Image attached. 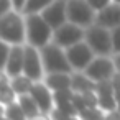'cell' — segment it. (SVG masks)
<instances>
[{
  "label": "cell",
  "mask_w": 120,
  "mask_h": 120,
  "mask_svg": "<svg viewBox=\"0 0 120 120\" xmlns=\"http://www.w3.org/2000/svg\"><path fill=\"white\" fill-rule=\"evenodd\" d=\"M0 38L10 45H22L26 38V22L20 12L12 10L0 17Z\"/></svg>",
  "instance_id": "1"
},
{
  "label": "cell",
  "mask_w": 120,
  "mask_h": 120,
  "mask_svg": "<svg viewBox=\"0 0 120 120\" xmlns=\"http://www.w3.org/2000/svg\"><path fill=\"white\" fill-rule=\"evenodd\" d=\"M26 22V40L28 45H33L36 48H43L49 43L53 38L54 28L43 18L41 13H30L25 18Z\"/></svg>",
  "instance_id": "2"
},
{
  "label": "cell",
  "mask_w": 120,
  "mask_h": 120,
  "mask_svg": "<svg viewBox=\"0 0 120 120\" xmlns=\"http://www.w3.org/2000/svg\"><path fill=\"white\" fill-rule=\"evenodd\" d=\"M41 53V59H43V66L45 71L49 72H71L72 66L66 56V51H63V48L56 43H48L43 48H40Z\"/></svg>",
  "instance_id": "3"
},
{
  "label": "cell",
  "mask_w": 120,
  "mask_h": 120,
  "mask_svg": "<svg viewBox=\"0 0 120 120\" xmlns=\"http://www.w3.org/2000/svg\"><path fill=\"white\" fill-rule=\"evenodd\" d=\"M86 41L89 43V46L94 49L95 54L105 56L109 53L113 51V43H112V33L109 31V28L95 23L90 25L86 30Z\"/></svg>",
  "instance_id": "4"
},
{
  "label": "cell",
  "mask_w": 120,
  "mask_h": 120,
  "mask_svg": "<svg viewBox=\"0 0 120 120\" xmlns=\"http://www.w3.org/2000/svg\"><path fill=\"white\" fill-rule=\"evenodd\" d=\"M95 17V10L87 0H68V22L81 26H90Z\"/></svg>",
  "instance_id": "5"
},
{
  "label": "cell",
  "mask_w": 120,
  "mask_h": 120,
  "mask_svg": "<svg viewBox=\"0 0 120 120\" xmlns=\"http://www.w3.org/2000/svg\"><path fill=\"white\" fill-rule=\"evenodd\" d=\"M86 38V31L82 30L81 25H76L72 22H66L64 25H61L59 28L54 30L53 33V40L56 45H59L61 48H69L79 41H82Z\"/></svg>",
  "instance_id": "6"
},
{
  "label": "cell",
  "mask_w": 120,
  "mask_h": 120,
  "mask_svg": "<svg viewBox=\"0 0 120 120\" xmlns=\"http://www.w3.org/2000/svg\"><path fill=\"white\" fill-rule=\"evenodd\" d=\"M66 56L72 66V69H86L94 59V49L87 41H79L69 48H66Z\"/></svg>",
  "instance_id": "7"
},
{
  "label": "cell",
  "mask_w": 120,
  "mask_h": 120,
  "mask_svg": "<svg viewBox=\"0 0 120 120\" xmlns=\"http://www.w3.org/2000/svg\"><path fill=\"white\" fill-rule=\"evenodd\" d=\"M43 59L41 53L36 49V46L28 45L25 46V64H23V74L31 77L33 81H40L43 76Z\"/></svg>",
  "instance_id": "8"
},
{
  "label": "cell",
  "mask_w": 120,
  "mask_h": 120,
  "mask_svg": "<svg viewBox=\"0 0 120 120\" xmlns=\"http://www.w3.org/2000/svg\"><path fill=\"white\" fill-rule=\"evenodd\" d=\"M115 63L107 59V58H97V59H92V63L86 68V74L99 82V81H107V79H112L115 76Z\"/></svg>",
  "instance_id": "9"
},
{
  "label": "cell",
  "mask_w": 120,
  "mask_h": 120,
  "mask_svg": "<svg viewBox=\"0 0 120 120\" xmlns=\"http://www.w3.org/2000/svg\"><path fill=\"white\" fill-rule=\"evenodd\" d=\"M43 18L56 30L68 22V0H54L41 12Z\"/></svg>",
  "instance_id": "10"
},
{
  "label": "cell",
  "mask_w": 120,
  "mask_h": 120,
  "mask_svg": "<svg viewBox=\"0 0 120 120\" xmlns=\"http://www.w3.org/2000/svg\"><path fill=\"white\" fill-rule=\"evenodd\" d=\"M95 92L99 95V107L105 112H112L117 109V97H115V87L112 79L99 81Z\"/></svg>",
  "instance_id": "11"
},
{
  "label": "cell",
  "mask_w": 120,
  "mask_h": 120,
  "mask_svg": "<svg viewBox=\"0 0 120 120\" xmlns=\"http://www.w3.org/2000/svg\"><path fill=\"white\" fill-rule=\"evenodd\" d=\"M30 94H31V97L35 99V102L38 104V107H40V110H41L43 113H49V112L53 110L54 97H53V94H51V89H49L46 84L35 82Z\"/></svg>",
  "instance_id": "12"
},
{
  "label": "cell",
  "mask_w": 120,
  "mask_h": 120,
  "mask_svg": "<svg viewBox=\"0 0 120 120\" xmlns=\"http://www.w3.org/2000/svg\"><path fill=\"white\" fill-rule=\"evenodd\" d=\"M95 22L109 30H113L117 26H120V4L112 2L110 5H107L105 8L97 12Z\"/></svg>",
  "instance_id": "13"
},
{
  "label": "cell",
  "mask_w": 120,
  "mask_h": 120,
  "mask_svg": "<svg viewBox=\"0 0 120 120\" xmlns=\"http://www.w3.org/2000/svg\"><path fill=\"white\" fill-rule=\"evenodd\" d=\"M23 64H25V48L20 45H12L8 61L2 71H5L10 77H15L18 74H23Z\"/></svg>",
  "instance_id": "14"
},
{
  "label": "cell",
  "mask_w": 120,
  "mask_h": 120,
  "mask_svg": "<svg viewBox=\"0 0 120 120\" xmlns=\"http://www.w3.org/2000/svg\"><path fill=\"white\" fill-rule=\"evenodd\" d=\"M45 84L53 90H63V89H71L72 86V76H69V72H49Z\"/></svg>",
  "instance_id": "15"
},
{
  "label": "cell",
  "mask_w": 120,
  "mask_h": 120,
  "mask_svg": "<svg viewBox=\"0 0 120 120\" xmlns=\"http://www.w3.org/2000/svg\"><path fill=\"white\" fill-rule=\"evenodd\" d=\"M95 87H97V82L92 81L87 74L86 76H81V74H74L72 76V86H71V89L74 92L84 94L87 90H95Z\"/></svg>",
  "instance_id": "16"
},
{
  "label": "cell",
  "mask_w": 120,
  "mask_h": 120,
  "mask_svg": "<svg viewBox=\"0 0 120 120\" xmlns=\"http://www.w3.org/2000/svg\"><path fill=\"white\" fill-rule=\"evenodd\" d=\"M33 84H35V81H33L31 77H28L26 74H18V76L12 77V81H10V86L13 87V90H15L18 95H22V94H30L31 89H33Z\"/></svg>",
  "instance_id": "17"
},
{
  "label": "cell",
  "mask_w": 120,
  "mask_h": 120,
  "mask_svg": "<svg viewBox=\"0 0 120 120\" xmlns=\"http://www.w3.org/2000/svg\"><path fill=\"white\" fill-rule=\"evenodd\" d=\"M18 102H20V105H22V109H23V112L26 113L28 118L41 113V110H40L38 104L35 102V99L31 97V94H22V95H18Z\"/></svg>",
  "instance_id": "18"
},
{
  "label": "cell",
  "mask_w": 120,
  "mask_h": 120,
  "mask_svg": "<svg viewBox=\"0 0 120 120\" xmlns=\"http://www.w3.org/2000/svg\"><path fill=\"white\" fill-rule=\"evenodd\" d=\"M4 115L8 117V118H12V120H28V117L23 112V109H22V105H20L18 100L12 102L8 105H4Z\"/></svg>",
  "instance_id": "19"
},
{
  "label": "cell",
  "mask_w": 120,
  "mask_h": 120,
  "mask_svg": "<svg viewBox=\"0 0 120 120\" xmlns=\"http://www.w3.org/2000/svg\"><path fill=\"white\" fill-rule=\"evenodd\" d=\"M54 0H26V5L23 8V13L25 15H30V13H41L48 5H51Z\"/></svg>",
  "instance_id": "20"
},
{
  "label": "cell",
  "mask_w": 120,
  "mask_h": 120,
  "mask_svg": "<svg viewBox=\"0 0 120 120\" xmlns=\"http://www.w3.org/2000/svg\"><path fill=\"white\" fill-rule=\"evenodd\" d=\"M81 120H107V117L104 115L100 107H94V109H84L79 113Z\"/></svg>",
  "instance_id": "21"
},
{
  "label": "cell",
  "mask_w": 120,
  "mask_h": 120,
  "mask_svg": "<svg viewBox=\"0 0 120 120\" xmlns=\"http://www.w3.org/2000/svg\"><path fill=\"white\" fill-rule=\"evenodd\" d=\"M17 95H18V94L13 90V87H12L10 84L0 87V102H2V105H8V104L15 102Z\"/></svg>",
  "instance_id": "22"
},
{
  "label": "cell",
  "mask_w": 120,
  "mask_h": 120,
  "mask_svg": "<svg viewBox=\"0 0 120 120\" xmlns=\"http://www.w3.org/2000/svg\"><path fill=\"white\" fill-rule=\"evenodd\" d=\"M72 95H74V90H72V89H63V90L53 92V97H54V104H56V105L71 102V100H72Z\"/></svg>",
  "instance_id": "23"
},
{
  "label": "cell",
  "mask_w": 120,
  "mask_h": 120,
  "mask_svg": "<svg viewBox=\"0 0 120 120\" xmlns=\"http://www.w3.org/2000/svg\"><path fill=\"white\" fill-rule=\"evenodd\" d=\"M82 99H84V104L87 109H94V107H99V95L95 90H87L84 94H81Z\"/></svg>",
  "instance_id": "24"
},
{
  "label": "cell",
  "mask_w": 120,
  "mask_h": 120,
  "mask_svg": "<svg viewBox=\"0 0 120 120\" xmlns=\"http://www.w3.org/2000/svg\"><path fill=\"white\" fill-rule=\"evenodd\" d=\"M49 113H51V118H53V120H81L79 117H71V115L63 113L59 109H53Z\"/></svg>",
  "instance_id": "25"
},
{
  "label": "cell",
  "mask_w": 120,
  "mask_h": 120,
  "mask_svg": "<svg viewBox=\"0 0 120 120\" xmlns=\"http://www.w3.org/2000/svg\"><path fill=\"white\" fill-rule=\"evenodd\" d=\"M87 2H89V5H90L95 12H99V10L105 8L107 5H110L113 0H87Z\"/></svg>",
  "instance_id": "26"
},
{
  "label": "cell",
  "mask_w": 120,
  "mask_h": 120,
  "mask_svg": "<svg viewBox=\"0 0 120 120\" xmlns=\"http://www.w3.org/2000/svg\"><path fill=\"white\" fill-rule=\"evenodd\" d=\"M112 43H113V51L118 54L120 53V26L112 30Z\"/></svg>",
  "instance_id": "27"
},
{
  "label": "cell",
  "mask_w": 120,
  "mask_h": 120,
  "mask_svg": "<svg viewBox=\"0 0 120 120\" xmlns=\"http://www.w3.org/2000/svg\"><path fill=\"white\" fill-rule=\"evenodd\" d=\"M12 10H15L12 0H0V17L8 13V12H12Z\"/></svg>",
  "instance_id": "28"
},
{
  "label": "cell",
  "mask_w": 120,
  "mask_h": 120,
  "mask_svg": "<svg viewBox=\"0 0 120 120\" xmlns=\"http://www.w3.org/2000/svg\"><path fill=\"white\" fill-rule=\"evenodd\" d=\"M12 2H13V8L17 12H23L25 5H26V0H12Z\"/></svg>",
  "instance_id": "29"
},
{
  "label": "cell",
  "mask_w": 120,
  "mask_h": 120,
  "mask_svg": "<svg viewBox=\"0 0 120 120\" xmlns=\"http://www.w3.org/2000/svg\"><path fill=\"white\" fill-rule=\"evenodd\" d=\"M112 82H113L115 90H120V72H117V74L112 77Z\"/></svg>",
  "instance_id": "30"
},
{
  "label": "cell",
  "mask_w": 120,
  "mask_h": 120,
  "mask_svg": "<svg viewBox=\"0 0 120 120\" xmlns=\"http://www.w3.org/2000/svg\"><path fill=\"white\" fill-rule=\"evenodd\" d=\"M28 120H53V118H49L46 113H38V115H35V117H31V118H28Z\"/></svg>",
  "instance_id": "31"
},
{
  "label": "cell",
  "mask_w": 120,
  "mask_h": 120,
  "mask_svg": "<svg viewBox=\"0 0 120 120\" xmlns=\"http://www.w3.org/2000/svg\"><path fill=\"white\" fill-rule=\"evenodd\" d=\"M113 63H115V68H117V71L120 72V53L117 54V58H115V61H113Z\"/></svg>",
  "instance_id": "32"
},
{
  "label": "cell",
  "mask_w": 120,
  "mask_h": 120,
  "mask_svg": "<svg viewBox=\"0 0 120 120\" xmlns=\"http://www.w3.org/2000/svg\"><path fill=\"white\" fill-rule=\"evenodd\" d=\"M115 97H117V109L120 112V90H115Z\"/></svg>",
  "instance_id": "33"
},
{
  "label": "cell",
  "mask_w": 120,
  "mask_h": 120,
  "mask_svg": "<svg viewBox=\"0 0 120 120\" xmlns=\"http://www.w3.org/2000/svg\"><path fill=\"white\" fill-rule=\"evenodd\" d=\"M2 120H12V118H8V117H5V115H2Z\"/></svg>",
  "instance_id": "34"
},
{
  "label": "cell",
  "mask_w": 120,
  "mask_h": 120,
  "mask_svg": "<svg viewBox=\"0 0 120 120\" xmlns=\"http://www.w3.org/2000/svg\"><path fill=\"white\" fill-rule=\"evenodd\" d=\"M113 2H117V4H120V0H113Z\"/></svg>",
  "instance_id": "35"
}]
</instances>
